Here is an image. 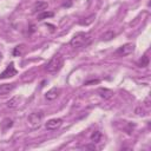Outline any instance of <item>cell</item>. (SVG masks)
I'll list each match as a JSON object with an SVG mask.
<instances>
[{
    "label": "cell",
    "instance_id": "ac0fdd59",
    "mask_svg": "<svg viewBox=\"0 0 151 151\" xmlns=\"http://www.w3.org/2000/svg\"><path fill=\"white\" fill-rule=\"evenodd\" d=\"M18 97H13L11 100H8V103H7V107H9V109H14L15 106H17V101H18Z\"/></svg>",
    "mask_w": 151,
    "mask_h": 151
},
{
    "label": "cell",
    "instance_id": "30bf717a",
    "mask_svg": "<svg viewBox=\"0 0 151 151\" xmlns=\"http://www.w3.org/2000/svg\"><path fill=\"white\" fill-rule=\"evenodd\" d=\"M14 87H15V84H2V85H0V94L5 96V94L9 93Z\"/></svg>",
    "mask_w": 151,
    "mask_h": 151
},
{
    "label": "cell",
    "instance_id": "7c38bea8",
    "mask_svg": "<svg viewBox=\"0 0 151 151\" xmlns=\"http://www.w3.org/2000/svg\"><path fill=\"white\" fill-rule=\"evenodd\" d=\"M94 19H96V15H94V14H91V15L84 18V20H80L79 24L83 25V26H88V25H91V24L94 21Z\"/></svg>",
    "mask_w": 151,
    "mask_h": 151
},
{
    "label": "cell",
    "instance_id": "6da1fadb",
    "mask_svg": "<svg viewBox=\"0 0 151 151\" xmlns=\"http://www.w3.org/2000/svg\"><path fill=\"white\" fill-rule=\"evenodd\" d=\"M91 41V37L90 34L87 33H84V32H79L77 33L70 41V45L74 48H79V47H83V46H86L88 42Z\"/></svg>",
    "mask_w": 151,
    "mask_h": 151
},
{
    "label": "cell",
    "instance_id": "ffe728a7",
    "mask_svg": "<svg viewBox=\"0 0 151 151\" xmlns=\"http://www.w3.org/2000/svg\"><path fill=\"white\" fill-rule=\"evenodd\" d=\"M86 149H93V150H94V149H96V146H94V145H87V146H86Z\"/></svg>",
    "mask_w": 151,
    "mask_h": 151
},
{
    "label": "cell",
    "instance_id": "4fadbf2b",
    "mask_svg": "<svg viewBox=\"0 0 151 151\" xmlns=\"http://www.w3.org/2000/svg\"><path fill=\"white\" fill-rule=\"evenodd\" d=\"M53 17V12H47V11H42L40 14H38V20L41 21V20H45V19H48Z\"/></svg>",
    "mask_w": 151,
    "mask_h": 151
},
{
    "label": "cell",
    "instance_id": "8992f818",
    "mask_svg": "<svg viewBox=\"0 0 151 151\" xmlns=\"http://www.w3.org/2000/svg\"><path fill=\"white\" fill-rule=\"evenodd\" d=\"M63 124V119L60 118H52L46 123V129L47 130H57L60 125Z\"/></svg>",
    "mask_w": 151,
    "mask_h": 151
},
{
    "label": "cell",
    "instance_id": "44dd1931",
    "mask_svg": "<svg viewBox=\"0 0 151 151\" xmlns=\"http://www.w3.org/2000/svg\"><path fill=\"white\" fill-rule=\"evenodd\" d=\"M1 58H2V55H1V53H0V60H1Z\"/></svg>",
    "mask_w": 151,
    "mask_h": 151
},
{
    "label": "cell",
    "instance_id": "9c48e42d",
    "mask_svg": "<svg viewBox=\"0 0 151 151\" xmlns=\"http://www.w3.org/2000/svg\"><path fill=\"white\" fill-rule=\"evenodd\" d=\"M98 94L101 97V98H104V99H109V98H111L112 96H113V92L111 91V90H109V88H105V87H100V88H98Z\"/></svg>",
    "mask_w": 151,
    "mask_h": 151
},
{
    "label": "cell",
    "instance_id": "52a82bcc",
    "mask_svg": "<svg viewBox=\"0 0 151 151\" xmlns=\"http://www.w3.org/2000/svg\"><path fill=\"white\" fill-rule=\"evenodd\" d=\"M59 93H60V88H58V87H53V88H51L50 91L46 92L45 97H46L47 100H54V99L59 96Z\"/></svg>",
    "mask_w": 151,
    "mask_h": 151
},
{
    "label": "cell",
    "instance_id": "5b68a950",
    "mask_svg": "<svg viewBox=\"0 0 151 151\" xmlns=\"http://www.w3.org/2000/svg\"><path fill=\"white\" fill-rule=\"evenodd\" d=\"M15 74H17V70H15V67H14V64L11 63V64L6 67V70L0 74V78H1V79H4V78H9V77H13V76H15Z\"/></svg>",
    "mask_w": 151,
    "mask_h": 151
},
{
    "label": "cell",
    "instance_id": "8fae6325",
    "mask_svg": "<svg viewBox=\"0 0 151 151\" xmlns=\"http://www.w3.org/2000/svg\"><path fill=\"white\" fill-rule=\"evenodd\" d=\"M114 37H116V32L114 31H106V32H104L101 34V40L109 41V40H112Z\"/></svg>",
    "mask_w": 151,
    "mask_h": 151
},
{
    "label": "cell",
    "instance_id": "ba28073f",
    "mask_svg": "<svg viewBox=\"0 0 151 151\" xmlns=\"http://www.w3.org/2000/svg\"><path fill=\"white\" fill-rule=\"evenodd\" d=\"M47 7H48V4H47L46 1H38V2H35L34 6H33V13L42 12V11H45Z\"/></svg>",
    "mask_w": 151,
    "mask_h": 151
},
{
    "label": "cell",
    "instance_id": "9a60e30c",
    "mask_svg": "<svg viewBox=\"0 0 151 151\" xmlns=\"http://www.w3.org/2000/svg\"><path fill=\"white\" fill-rule=\"evenodd\" d=\"M12 125H13V120H12V119H9V118L4 119V120H2V123H1V127H2L4 130L9 129Z\"/></svg>",
    "mask_w": 151,
    "mask_h": 151
},
{
    "label": "cell",
    "instance_id": "7a4b0ae2",
    "mask_svg": "<svg viewBox=\"0 0 151 151\" xmlns=\"http://www.w3.org/2000/svg\"><path fill=\"white\" fill-rule=\"evenodd\" d=\"M63 65H64V59H63V57L61 55H54L48 63H47V65H46V71L48 72V73H54V72H57V71H59L61 67H63Z\"/></svg>",
    "mask_w": 151,
    "mask_h": 151
},
{
    "label": "cell",
    "instance_id": "3957f363",
    "mask_svg": "<svg viewBox=\"0 0 151 151\" xmlns=\"http://www.w3.org/2000/svg\"><path fill=\"white\" fill-rule=\"evenodd\" d=\"M133 50H134V45L132 42H126V44L122 45L120 47H118L113 54L116 57H125V55L131 54L133 52Z\"/></svg>",
    "mask_w": 151,
    "mask_h": 151
},
{
    "label": "cell",
    "instance_id": "e0dca14e",
    "mask_svg": "<svg viewBox=\"0 0 151 151\" xmlns=\"http://www.w3.org/2000/svg\"><path fill=\"white\" fill-rule=\"evenodd\" d=\"M24 48H25V46H24V45H18V46L14 48L13 54H14V55H20V54H22Z\"/></svg>",
    "mask_w": 151,
    "mask_h": 151
},
{
    "label": "cell",
    "instance_id": "5bb4252c",
    "mask_svg": "<svg viewBox=\"0 0 151 151\" xmlns=\"http://www.w3.org/2000/svg\"><path fill=\"white\" fill-rule=\"evenodd\" d=\"M149 57L147 55H143L142 57V59L138 61V66L139 67H146V66H149Z\"/></svg>",
    "mask_w": 151,
    "mask_h": 151
},
{
    "label": "cell",
    "instance_id": "2e32d148",
    "mask_svg": "<svg viewBox=\"0 0 151 151\" xmlns=\"http://www.w3.org/2000/svg\"><path fill=\"white\" fill-rule=\"evenodd\" d=\"M100 138H101V133H100L99 131H94V132L91 134V140H92L93 143L99 142V140H100Z\"/></svg>",
    "mask_w": 151,
    "mask_h": 151
},
{
    "label": "cell",
    "instance_id": "d6986e66",
    "mask_svg": "<svg viewBox=\"0 0 151 151\" xmlns=\"http://www.w3.org/2000/svg\"><path fill=\"white\" fill-rule=\"evenodd\" d=\"M99 83V79H91V80H87L84 83V85H91V84H98Z\"/></svg>",
    "mask_w": 151,
    "mask_h": 151
},
{
    "label": "cell",
    "instance_id": "277c9868",
    "mask_svg": "<svg viewBox=\"0 0 151 151\" xmlns=\"http://www.w3.org/2000/svg\"><path fill=\"white\" fill-rule=\"evenodd\" d=\"M42 118H44V114L41 112H33V113H31L28 116L27 122H28V124H29L31 127L35 129V127H39L40 123L42 122Z\"/></svg>",
    "mask_w": 151,
    "mask_h": 151
}]
</instances>
